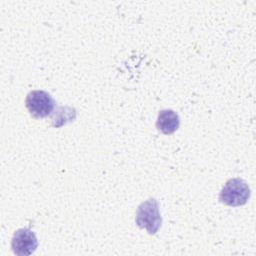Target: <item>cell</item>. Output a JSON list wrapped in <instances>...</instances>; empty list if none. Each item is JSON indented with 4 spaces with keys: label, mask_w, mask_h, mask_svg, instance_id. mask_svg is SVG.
Listing matches in <instances>:
<instances>
[{
    "label": "cell",
    "mask_w": 256,
    "mask_h": 256,
    "mask_svg": "<svg viewBox=\"0 0 256 256\" xmlns=\"http://www.w3.org/2000/svg\"><path fill=\"white\" fill-rule=\"evenodd\" d=\"M250 197V188L248 184L240 178H232L228 180L221 189L219 200L228 206L244 205Z\"/></svg>",
    "instance_id": "cell-2"
},
{
    "label": "cell",
    "mask_w": 256,
    "mask_h": 256,
    "mask_svg": "<svg viewBox=\"0 0 256 256\" xmlns=\"http://www.w3.org/2000/svg\"><path fill=\"white\" fill-rule=\"evenodd\" d=\"M38 241L35 233L29 228H20L15 231L11 248L14 254L18 256H28L34 253L37 249Z\"/></svg>",
    "instance_id": "cell-4"
},
{
    "label": "cell",
    "mask_w": 256,
    "mask_h": 256,
    "mask_svg": "<svg viewBox=\"0 0 256 256\" xmlns=\"http://www.w3.org/2000/svg\"><path fill=\"white\" fill-rule=\"evenodd\" d=\"M135 222L138 227L145 229L149 234H156L162 223L157 200L151 198L142 202L137 208Z\"/></svg>",
    "instance_id": "cell-1"
},
{
    "label": "cell",
    "mask_w": 256,
    "mask_h": 256,
    "mask_svg": "<svg viewBox=\"0 0 256 256\" xmlns=\"http://www.w3.org/2000/svg\"><path fill=\"white\" fill-rule=\"evenodd\" d=\"M179 116L173 110L165 109L159 112L156 121V127L163 134L169 135L174 133L179 128Z\"/></svg>",
    "instance_id": "cell-5"
},
{
    "label": "cell",
    "mask_w": 256,
    "mask_h": 256,
    "mask_svg": "<svg viewBox=\"0 0 256 256\" xmlns=\"http://www.w3.org/2000/svg\"><path fill=\"white\" fill-rule=\"evenodd\" d=\"M25 105L33 117L44 118L52 113L55 101L48 92L43 90H33L28 93Z\"/></svg>",
    "instance_id": "cell-3"
}]
</instances>
